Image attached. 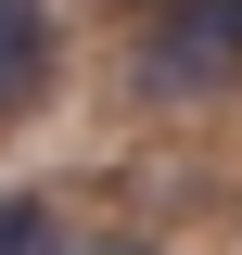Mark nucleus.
Returning a JSON list of instances; mask_svg holds the SVG:
<instances>
[{"label": "nucleus", "mask_w": 242, "mask_h": 255, "mask_svg": "<svg viewBox=\"0 0 242 255\" xmlns=\"http://www.w3.org/2000/svg\"><path fill=\"white\" fill-rule=\"evenodd\" d=\"M127 77H140V102H217L242 77V0H153Z\"/></svg>", "instance_id": "1"}, {"label": "nucleus", "mask_w": 242, "mask_h": 255, "mask_svg": "<svg viewBox=\"0 0 242 255\" xmlns=\"http://www.w3.org/2000/svg\"><path fill=\"white\" fill-rule=\"evenodd\" d=\"M51 64H64V26H51V0H0V128H13L38 90H51Z\"/></svg>", "instance_id": "2"}, {"label": "nucleus", "mask_w": 242, "mask_h": 255, "mask_svg": "<svg viewBox=\"0 0 242 255\" xmlns=\"http://www.w3.org/2000/svg\"><path fill=\"white\" fill-rule=\"evenodd\" d=\"M0 255H77V230H64L38 191H0Z\"/></svg>", "instance_id": "3"}, {"label": "nucleus", "mask_w": 242, "mask_h": 255, "mask_svg": "<svg viewBox=\"0 0 242 255\" xmlns=\"http://www.w3.org/2000/svg\"><path fill=\"white\" fill-rule=\"evenodd\" d=\"M77 255H153V243H77Z\"/></svg>", "instance_id": "4"}]
</instances>
